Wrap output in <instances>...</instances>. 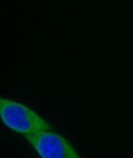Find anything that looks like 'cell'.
I'll use <instances>...</instances> for the list:
<instances>
[{"label": "cell", "mask_w": 133, "mask_h": 158, "mask_svg": "<svg viewBox=\"0 0 133 158\" xmlns=\"http://www.w3.org/2000/svg\"><path fill=\"white\" fill-rule=\"evenodd\" d=\"M1 117L7 127L26 138L44 131H53L52 126L34 111L6 98H1Z\"/></svg>", "instance_id": "obj_1"}, {"label": "cell", "mask_w": 133, "mask_h": 158, "mask_svg": "<svg viewBox=\"0 0 133 158\" xmlns=\"http://www.w3.org/2000/svg\"><path fill=\"white\" fill-rule=\"evenodd\" d=\"M26 139L42 158H80L70 142L54 131L40 132Z\"/></svg>", "instance_id": "obj_2"}]
</instances>
